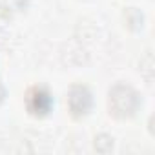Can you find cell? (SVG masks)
Masks as SVG:
<instances>
[{
  "label": "cell",
  "instance_id": "6da1fadb",
  "mask_svg": "<svg viewBox=\"0 0 155 155\" xmlns=\"http://www.w3.org/2000/svg\"><path fill=\"white\" fill-rule=\"evenodd\" d=\"M139 108V95L130 86H115L110 91V110L117 117H130Z\"/></svg>",
  "mask_w": 155,
  "mask_h": 155
},
{
  "label": "cell",
  "instance_id": "7a4b0ae2",
  "mask_svg": "<svg viewBox=\"0 0 155 155\" xmlns=\"http://www.w3.org/2000/svg\"><path fill=\"white\" fill-rule=\"evenodd\" d=\"M68 104H69V110L75 113V115H82L90 110L91 106V93L82 88V86H75L71 88L69 91V97H68Z\"/></svg>",
  "mask_w": 155,
  "mask_h": 155
},
{
  "label": "cell",
  "instance_id": "3957f363",
  "mask_svg": "<svg viewBox=\"0 0 155 155\" xmlns=\"http://www.w3.org/2000/svg\"><path fill=\"white\" fill-rule=\"evenodd\" d=\"M28 108L33 113H48L51 108V97L44 90H33L28 95Z\"/></svg>",
  "mask_w": 155,
  "mask_h": 155
}]
</instances>
